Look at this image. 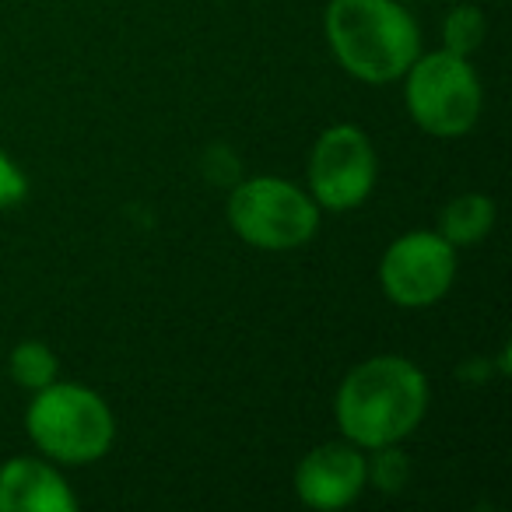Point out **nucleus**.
<instances>
[{"mask_svg": "<svg viewBox=\"0 0 512 512\" xmlns=\"http://www.w3.org/2000/svg\"><path fill=\"white\" fill-rule=\"evenodd\" d=\"M57 355L43 341H22L11 355V372L25 390H43L57 379Z\"/></svg>", "mask_w": 512, "mask_h": 512, "instance_id": "obj_11", "label": "nucleus"}, {"mask_svg": "<svg viewBox=\"0 0 512 512\" xmlns=\"http://www.w3.org/2000/svg\"><path fill=\"white\" fill-rule=\"evenodd\" d=\"M327 39L344 71L372 85L397 81L421 53L418 25L393 0H334Z\"/></svg>", "mask_w": 512, "mask_h": 512, "instance_id": "obj_2", "label": "nucleus"}, {"mask_svg": "<svg viewBox=\"0 0 512 512\" xmlns=\"http://www.w3.org/2000/svg\"><path fill=\"white\" fill-rule=\"evenodd\" d=\"M369 481V463L358 446L327 442L313 449L295 470V491L309 509H344L362 495Z\"/></svg>", "mask_w": 512, "mask_h": 512, "instance_id": "obj_8", "label": "nucleus"}, {"mask_svg": "<svg viewBox=\"0 0 512 512\" xmlns=\"http://www.w3.org/2000/svg\"><path fill=\"white\" fill-rule=\"evenodd\" d=\"M456 278V253L453 242L439 232H411L386 249L379 264L383 292L397 306L418 309L432 306L449 292Z\"/></svg>", "mask_w": 512, "mask_h": 512, "instance_id": "obj_6", "label": "nucleus"}, {"mask_svg": "<svg viewBox=\"0 0 512 512\" xmlns=\"http://www.w3.org/2000/svg\"><path fill=\"white\" fill-rule=\"evenodd\" d=\"M491 225H495V204L484 193H463L446 204L439 235L453 246H470V242H481L491 232Z\"/></svg>", "mask_w": 512, "mask_h": 512, "instance_id": "obj_10", "label": "nucleus"}, {"mask_svg": "<svg viewBox=\"0 0 512 512\" xmlns=\"http://www.w3.org/2000/svg\"><path fill=\"white\" fill-rule=\"evenodd\" d=\"M428 411V383L407 358H369L337 390V425L355 446L383 449L407 439Z\"/></svg>", "mask_w": 512, "mask_h": 512, "instance_id": "obj_1", "label": "nucleus"}, {"mask_svg": "<svg viewBox=\"0 0 512 512\" xmlns=\"http://www.w3.org/2000/svg\"><path fill=\"white\" fill-rule=\"evenodd\" d=\"M29 435L60 463H92L113 446V414L106 400L78 383H50L29 407Z\"/></svg>", "mask_w": 512, "mask_h": 512, "instance_id": "obj_3", "label": "nucleus"}, {"mask_svg": "<svg viewBox=\"0 0 512 512\" xmlns=\"http://www.w3.org/2000/svg\"><path fill=\"white\" fill-rule=\"evenodd\" d=\"M25 193H29V183H25L22 169H18V165L0 151V207L22 204Z\"/></svg>", "mask_w": 512, "mask_h": 512, "instance_id": "obj_14", "label": "nucleus"}, {"mask_svg": "<svg viewBox=\"0 0 512 512\" xmlns=\"http://www.w3.org/2000/svg\"><path fill=\"white\" fill-rule=\"evenodd\" d=\"M228 221L246 242L260 249H295L320 228L316 200L285 179H249L228 200Z\"/></svg>", "mask_w": 512, "mask_h": 512, "instance_id": "obj_5", "label": "nucleus"}, {"mask_svg": "<svg viewBox=\"0 0 512 512\" xmlns=\"http://www.w3.org/2000/svg\"><path fill=\"white\" fill-rule=\"evenodd\" d=\"M372 481H376L383 491L404 488V484H407V460H404V453L383 446V453L372 460Z\"/></svg>", "mask_w": 512, "mask_h": 512, "instance_id": "obj_13", "label": "nucleus"}, {"mask_svg": "<svg viewBox=\"0 0 512 512\" xmlns=\"http://www.w3.org/2000/svg\"><path fill=\"white\" fill-rule=\"evenodd\" d=\"M446 50L460 53V57H470L477 46L484 43V15L477 8H456L453 15L446 18Z\"/></svg>", "mask_w": 512, "mask_h": 512, "instance_id": "obj_12", "label": "nucleus"}, {"mask_svg": "<svg viewBox=\"0 0 512 512\" xmlns=\"http://www.w3.org/2000/svg\"><path fill=\"white\" fill-rule=\"evenodd\" d=\"M407 109L435 137L467 134L481 116V81L460 53H428L407 67Z\"/></svg>", "mask_w": 512, "mask_h": 512, "instance_id": "obj_4", "label": "nucleus"}, {"mask_svg": "<svg viewBox=\"0 0 512 512\" xmlns=\"http://www.w3.org/2000/svg\"><path fill=\"white\" fill-rule=\"evenodd\" d=\"M309 186L327 211H351L376 186V151L358 127H330L309 158Z\"/></svg>", "mask_w": 512, "mask_h": 512, "instance_id": "obj_7", "label": "nucleus"}, {"mask_svg": "<svg viewBox=\"0 0 512 512\" xmlns=\"http://www.w3.org/2000/svg\"><path fill=\"white\" fill-rule=\"evenodd\" d=\"M78 498L53 467L11 460L0 467V512H74Z\"/></svg>", "mask_w": 512, "mask_h": 512, "instance_id": "obj_9", "label": "nucleus"}]
</instances>
